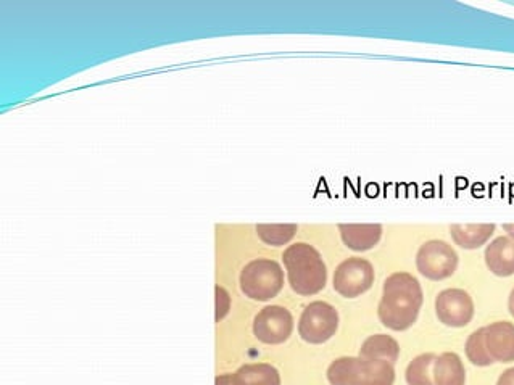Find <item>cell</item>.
Returning a JSON list of instances; mask_svg holds the SVG:
<instances>
[{
  "label": "cell",
  "instance_id": "cell-1",
  "mask_svg": "<svg viewBox=\"0 0 514 385\" xmlns=\"http://www.w3.org/2000/svg\"><path fill=\"white\" fill-rule=\"evenodd\" d=\"M423 302V289L413 274H390L384 282V295L378 308L379 319L392 331H407L416 323Z\"/></svg>",
  "mask_w": 514,
  "mask_h": 385
},
{
  "label": "cell",
  "instance_id": "cell-2",
  "mask_svg": "<svg viewBox=\"0 0 514 385\" xmlns=\"http://www.w3.org/2000/svg\"><path fill=\"white\" fill-rule=\"evenodd\" d=\"M289 284L292 290L303 297L318 294L326 286L328 270L320 252L313 245L299 242L287 247L282 253Z\"/></svg>",
  "mask_w": 514,
  "mask_h": 385
},
{
  "label": "cell",
  "instance_id": "cell-3",
  "mask_svg": "<svg viewBox=\"0 0 514 385\" xmlns=\"http://www.w3.org/2000/svg\"><path fill=\"white\" fill-rule=\"evenodd\" d=\"M331 385H394V363L365 358L342 357L328 369Z\"/></svg>",
  "mask_w": 514,
  "mask_h": 385
},
{
  "label": "cell",
  "instance_id": "cell-4",
  "mask_svg": "<svg viewBox=\"0 0 514 385\" xmlns=\"http://www.w3.org/2000/svg\"><path fill=\"white\" fill-rule=\"evenodd\" d=\"M239 282L249 299L266 302L274 299L284 287V271L278 261L258 258L245 266Z\"/></svg>",
  "mask_w": 514,
  "mask_h": 385
},
{
  "label": "cell",
  "instance_id": "cell-5",
  "mask_svg": "<svg viewBox=\"0 0 514 385\" xmlns=\"http://www.w3.org/2000/svg\"><path fill=\"white\" fill-rule=\"evenodd\" d=\"M339 328V313L326 302H313L303 310L299 321V334L308 344L328 342Z\"/></svg>",
  "mask_w": 514,
  "mask_h": 385
},
{
  "label": "cell",
  "instance_id": "cell-6",
  "mask_svg": "<svg viewBox=\"0 0 514 385\" xmlns=\"http://www.w3.org/2000/svg\"><path fill=\"white\" fill-rule=\"evenodd\" d=\"M416 266L424 278L444 281L458 268V255L452 245L444 241H429L421 245L416 255Z\"/></svg>",
  "mask_w": 514,
  "mask_h": 385
},
{
  "label": "cell",
  "instance_id": "cell-7",
  "mask_svg": "<svg viewBox=\"0 0 514 385\" xmlns=\"http://www.w3.org/2000/svg\"><path fill=\"white\" fill-rule=\"evenodd\" d=\"M373 282L374 268L365 258H347L334 273V289L345 299H357L371 289Z\"/></svg>",
  "mask_w": 514,
  "mask_h": 385
},
{
  "label": "cell",
  "instance_id": "cell-8",
  "mask_svg": "<svg viewBox=\"0 0 514 385\" xmlns=\"http://www.w3.org/2000/svg\"><path fill=\"white\" fill-rule=\"evenodd\" d=\"M294 331L291 311L279 305L263 308L253 321V334L260 342L278 345L286 342Z\"/></svg>",
  "mask_w": 514,
  "mask_h": 385
},
{
  "label": "cell",
  "instance_id": "cell-9",
  "mask_svg": "<svg viewBox=\"0 0 514 385\" xmlns=\"http://www.w3.org/2000/svg\"><path fill=\"white\" fill-rule=\"evenodd\" d=\"M439 321L450 328H465L474 318V302L466 290H442L436 299Z\"/></svg>",
  "mask_w": 514,
  "mask_h": 385
},
{
  "label": "cell",
  "instance_id": "cell-10",
  "mask_svg": "<svg viewBox=\"0 0 514 385\" xmlns=\"http://www.w3.org/2000/svg\"><path fill=\"white\" fill-rule=\"evenodd\" d=\"M485 345L494 361H500V363L514 361V324L510 321H497L487 326Z\"/></svg>",
  "mask_w": 514,
  "mask_h": 385
},
{
  "label": "cell",
  "instance_id": "cell-11",
  "mask_svg": "<svg viewBox=\"0 0 514 385\" xmlns=\"http://www.w3.org/2000/svg\"><path fill=\"white\" fill-rule=\"evenodd\" d=\"M485 263L492 273L500 278H508L514 274V239L497 237L485 249Z\"/></svg>",
  "mask_w": 514,
  "mask_h": 385
},
{
  "label": "cell",
  "instance_id": "cell-12",
  "mask_svg": "<svg viewBox=\"0 0 514 385\" xmlns=\"http://www.w3.org/2000/svg\"><path fill=\"white\" fill-rule=\"evenodd\" d=\"M339 231L344 244L355 252L373 249L382 237L381 224H339Z\"/></svg>",
  "mask_w": 514,
  "mask_h": 385
},
{
  "label": "cell",
  "instance_id": "cell-13",
  "mask_svg": "<svg viewBox=\"0 0 514 385\" xmlns=\"http://www.w3.org/2000/svg\"><path fill=\"white\" fill-rule=\"evenodd\" d=\"M452 239L463 249H479L494 236L495 224H452Z\"/></svg>",
  "mask_w": 514,
  "mask_h": 385
},
{
  "label": "cell",
  "instance_id": "cell-14",
  "mask_svg": "<svg viewBox=\"0 0 514 385\" xmlns=\"http://www.w3.org/2000/svg\"><path fill=\"white\" fill-rule=\"evenodd\" d=\"M434 382L436 385H465L466 369L456 353H442L434 363Z\"/></svg>",
  "mask_w": 514,
  "mask_h": 385
},
{
  "label": "cell",
  "instance_id": "cell-15",
  "mask_svg": "<svg viewBox=\"0 0 514 385\" xmlns=\"http://www.w3.org/2000/svg\"><path fill=\"white\" fill-rule=\"evenodd\" d=\"M360 357L365 360H381L395 363L400 357V345L397 340L387 334H376L363 342Z\"/></svg>",
  "mask_w": 514,
  "mask_h": 385
},
{
  "label": "cell",
  "instance_id": "cell-16",
  "mask_svg": "<svg viewBox=\"0 0 514 385\" xmlns=\"http://www.w3.org/2000/svg\"><path fill=\"white\" fill-rule=\"evenodd\" d=\"M234 385H281L278 369L268 363L244 365L233 374Z\"/></svg>",
  "mask_w": 514,
  "mask_h": 385
},
{
  "label": "cell",
  "instance_id": "cell-17",
  "mask_svg": "<svg viewBox=\"0 0 514 385\" xmlns=\"http://www.w3.org/2000/svg\"><path fill=\"white\" fill-rule=\"evenodd\" d=\"M434 353H424L415 360H411L408 365L405 379L408 385H436L434 382V363H436Z\"/></svg>",
  "mask_w": 514,
  "mask_h": 385
},
{
  "label": "cell",
  "instance_id": "cell-18",
  "mask_svg": "<svg viewBox=\"0 0 514 385\" xmlns=\"http://www.w3.org/2000/svg\"><path fill=\"white\" fill-rule=\"evenodd\" d=\"M257 234L265 244L281 247L294 239L297 226L295 224H258Z\"/></svg>",
  "mask_w": 514,
  "mask_h": 385
},
{
  "label": "cell",
  "instance_id": "cell-19",
  "mask_svg": "<svg viewBox=\"0 0 514 385\" xmlns=\"http://www.w3.org/2000/svg\"><path fill=\"white\" fill-rule=\"evenodd\" d=\"M466 357L476 366H490L494 363V358L490 357L487 345H485V328L477 329L466 340Z\"/></svg>",
  "mask_w": 514,
  "mask_h": 385
},
{
  "label": "cell",
  "instance_id": "cell-20",
  "mask_svg": "<svg viewBox=\"0 0 514 385\" xmlns=\"http://www.w3.org/2000/svg\"><path fill=\"white\" fill-rule=\"evenodd\" d=\"M216 321H221L224 316L228 315L231 300L229 294L223 287L216 286Z\"/></svg>",
  "mask_w": 514,
  "mask_h": 385
},
{
  "label": "cell",
  "instance_id": "cell-21",
  "mask_svg": "<svg viewBox=\"0 0 514 385\" xmlns=\"http://www.w3.org/2000/svg\"><path fill=\"white\" fill-rule=\"evenodd\" d=\"M497 385H514V368L503 371L502 376L498 377Z\"/></svg>",
  "mask_w": 514,
  "mask_h": 385
},
{
  "label": "cell",
  "instance_id": "cell-22",
  "mask_svg": "<svg viewBox=\"0 0 514 385\" xmlns=\"http://www.w3.org/2000/svg\"><path fill=\"white\" fill-rule=\"evenodd\" d=\"M215 385H234L233 374H223L215 379Z\"/></svg>",
  "mask_w": 514,
  "mask_h": 385
},
{
  "label": "cell",
  "instance_id": "cell-23",
  "mask_svg": "<svg viewBox=\"0 0 514 385\" xmlns=\"http://www.w3.org/2000/svg\"><path fill=\"white\" fill-rule=\"evenodd\" d=\"M503 229L510 234L511 239H514V224H503Z\"/></svg>",
  "mask_w": 514,
  "mask_h": 385
},
{
  "label": "cell",
  "instance_id": "cell-24",
  "mask_svg": "<svg viewBox=\"0 0 514 385\" xmlns=\"http://www.w3.org/2000/svg\"><path fill=\"white\" fill-rule=\"evenodd\" d=\"M508 308H510V313L513 315L514 318V289L513 292L510 294V300H508Z\"/></svg>",
  "mask_w": 514,
  "mask_h": 385
}]
</instances>
